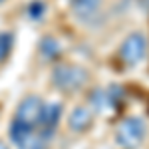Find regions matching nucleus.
<instances>
[{
    "mask_svg": "<svg viewBox=\"0 0 149 149\" xmlns=\"http://www.w3.org/2000/svg\"><path fill=\"white\" fill-rule=\"evenodd\" d=\"M0 2H2V0H0Z\"/></svg>",
    "mask_w": 149,
    "mask_h": 149,
    "instance_id": "dca6fc26",
    "label": "nucleus"
},
{
    "mask_svg": "<svg viewBox=\"0 0 149 149\" xmlns=\"http://www.w3.org/2000/svg\"><path fill=\"white\" fill-rule=\"evenodd\" d=\"M14 46V34L12 32H0V62L6 60Z\"/></svg>",
    "mask_w": 149,
    "mask_h": 149,
    "instance_id": "9b49d317",
    "label": "nucleus"
},
{
    "mask_svg": "<svg viewBox=\"0 0 149 149\" xmlns=\"http://www.w3.org/2000/svg\"><path fill=\"white\" fill-rule=\"evenodd\" d=\"M44 12H46V4H44L42 0H32V2L28 4V16H30L32 20H42Z\"/></svg>",
    "mask_w": 149,
    "mask_h": 149,
    "instance_id": "ddd939ff",
    "label": "nucleus"
},
{
    "mask_svg": "<svg viewBox=\"0 0 149 149\" xmlns=\"http://www.w3.org/2000/svg\"><path fill=\"white\" fill-rule=\"evenodd\" d=\"M103 0H70V8L74 16L81 22H92L93 18L100 14Z\"/></svg>",
    "mask_w": 149,
    "mask_h": 149,
    "instance_id": "0eeeda50",
    "label": "nucleus"
},
{
    "mask_svg": "<svg viewBox=\"0 0 149 149\" xmlns=\"http://www.w3.org/2000/svg\"><path fill=\"white\" fill-rule=\"evenodd\" d=\"M93 123V113L90 107H84V105H78V107H74L72 109V113L68 117V125L72 131H76V133H84V131H88Z\"/></svg>",
    "mask_w": 149,
    "mask_h": 149,
    "instance_id": "6e6552de",
    "label": "nucleus"
},
{
    "mask_svg": "<svg viewBox=\"0 0 149 149\" xmlns=\"http://www.w3.org/2000/svg\"><path fill=\"white\" fill-rule=\"evenodd\" d=\"M42 109H44V102H42L38 95H26L22 102L18 103L14 121H18V123H22V125L30 127V129H38Z\"/></svg>",
    "mask_w": 149,
    "mask_h": 149,
    "instance_id": "7ed1b4c3",
    "label": "nucleus"
},
{
    "mask_svg": "<svg viewBox=\"0 0 149 149\" xmlns=\"http://www.w3.org/2000/svg\"><path fill=\"white\" fill-rule=\"evenodd\" d=\"M105 95H107V105H109V107H113V109H121L125 92H123V88H121L119 84H111L109 90L105 92Z\"/></svg>",
    "mask_w": 149,
    "mask_h": 149,
    "instance_id": "9d476101",
    "label": "nucleus"
},
{
    "mask_svg": "<svg viewBox=\"0 0 149 149\" xmlns=\"http://www.w3.org/2000/svg\"><path fill=\"white\" fill-rule=\"evenodd\" d=\"M147 133L145 121L137 115H129L121 119L115 127V143L123 149H137Z\"/></svg>",
    "mask_w": 149,
    "mask_h": 149,
    "instance_id": "f257e3e1",
    "label": "nucleus"
},
{
    "mask_svg": "<svg viewBox=\"0 0 149 149\" xmlns=\"http://www.w3.org/2000/svg\"><path fill=\"white\" fill-rule=\"evenodd\" d=\"M10 139L18 149H48V143L38 135L36 129H30L14 119L10 123Z\"/></svg>",
    "mask_w": 149,
    "mask_h": 149,
    "instance_id": "39448f33",
    "label": "nucleus"
},
{
    "mask_svg": "<svg viewBox=\"0 0 149 149\" xmlns=\"http://www.w3.org/2000/svg\"><path fill=\"white\" fill-rule=\"evenodd\" d=\"M88 70L76 64H58L52 70V84L62 92H76L88 84Z\"/></svg>",
    "mask_w": 149,
    "mask_h": 149,
    "instance_id": "f03ea898",
    "label": "nucleus"
},
{
    "mask_svg": "<svg viewBox=\"0 0 149 149\" xmlns=\"http://www.w3.org/2000/svg\"><path fill=\"white\" fill-rule=\"evenodd\" d=\"M0 149H10V147H8V145H6L4 141H0Z\"/></svg>",
    "mask_w": 149,
    "mask_h": 149,
    "instance_id": "2eb2a0df",
    "label": "nucleus"
},
{
    "mask_svg": "<svg viewBox=\"0 0 149 149\" xmlns=\"http://www.w3.org/2000/svg\"><path fill=\"white\" fill-rule=\"evenodd\" d=\"M60 119H62V103L60 102L44 103V109H42L40 123H38V129H36V131H38V135L44 139L46 143L54 137Z\"/></svg>",
    "mask_w": 149,
    "mask_h": 149,
    "instance_id": "423d86ee",
    "label": "nucleus"
},
{
    "mask_svg": "<svg viewBox=\"0 0 149 149\" xmlns=\"http://www.w3.org/2000/svg\"><path fill=\"white\" fill-rule=\"evenodd\" d=\"M133 4L137 6L139 10H143V12H149V0H133Z\"/></svg>",
    "mask_w": 149,
    "mask_h": 149,
    "instance_id": "4468645a",
    "label": "nucleus"
},
{
    "mask_svg": "<svg viewBox=\"0 0 149 149\" xmlns=\"http://www.w3.org/2000/svg\"><path fill=\"white\" fill-rule=\"evenodd\" d=\"M145 52H147V40L141 32H131L123 40L121 44V50H119V58L125 66H135L139 64L143 58H145Z\"/></svg>",
    "mask_w": 149,
    "mask_h": 149,
    "instance_id": "20e7f679",
    "label": "nucleus"
},
{
    "mask_svg": "<svg viewBox=\"0 0 149 149\" xmlns=\"http://www.w3.org/2000/svg\"><path fill=\"white\" fill-rule=\"evenodd\" d=\"M40 54L46 58V60H56L60 56V44H58L56 38H52V36H44L42 40H40Z\"/></svg>",
    "mask_w": 149,
    "mask_h": 149,
    "instance_id": "1a4fd4ad",
    "label": "nucleus"
},
{
    "mask_svg": "<svg viewBox=\"0 0 149 149\" xmlns=\"http://www.w3.org/2000/svg\"><path fill=\"white\" fill-rule=\"evenodd\" d=\"M90 102H92L93 109L95 111H103L107 105V95H105V90H93L92 95H90Z\"/></svg>",
    "mask_w": 149,
    "mask_h": 149,
    "instance_id": "f8f14e48",
    "label": "nucleus"
}]
</instances>
